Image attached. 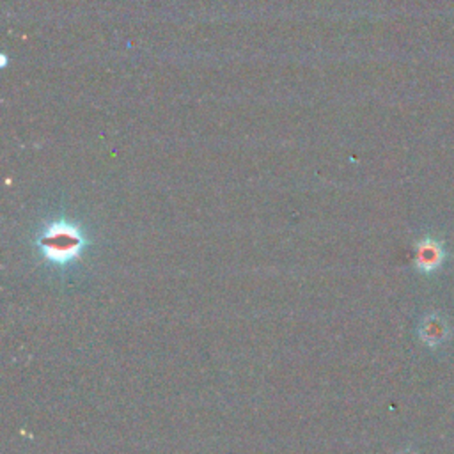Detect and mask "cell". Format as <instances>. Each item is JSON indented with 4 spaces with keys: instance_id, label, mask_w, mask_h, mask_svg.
<instances>
[{
    "instance_id": "6da1fadb",
    "label": "cell",
    "mask_w": 454,
    "mask_h": 454,
    "mask_svg": "<svg viewBox=\"0 0 454 454\" xmlns=\"http://www.w3.org/2000/svg\"><path fill=\"white\" fill-rule=\"evenodd\" d=\"M82 236L67 223L51 225L41 239L43 252L55 262H66L82 250Z\"/></svg>"
},
{
    "instance_id": "7a4b0ae2",
    "label": "cell",
    "mask_w": 454,
    "mask_h": 454,
    "mask_svg": "<svg viewBox=\"0 0 454 454\" xmlns=\"http://www.w3.org/2000/svg\"><path fill=\"white\" fill-rule=\"evenodd\" d=\"M445 259V250L443 245L434 239V238H424L417 245V254H415V264L422 273H431L436 271Z\"/></svg>"
},
{
    "instance_id": "3957f363",
    "label": "cell",
    "mask_w": 454,
    "mask_h": 454,
    "mask_svg": "<svg viewBox=\"0 0 454 454\" xmlns=\"http://www.w3.org/2000/svg\"><path fill=\"white\" fill-rule=\"evenodd\" d=\"M419 333H420L422 340L427 346L434 348V346L442 344L449 337V326H447V321L442 316L429 314L427 317L422 319Z\"/></svg>"
},
{
    "instance_id": "277c9868",
    "label": "cell",
    "mask_w": 454,
    "mask_h": 454,
    "mask_svg": "<svg viewBox=\"0 0 454 454\" xmlns=\"http://www.w3.org/2000/svg\"><path fill=\"white\" fill-rule=\"evenodd\" d=\"M401 454H415V452H411V450H406V452H401Z\"/></svg>"
}]
</instances>
